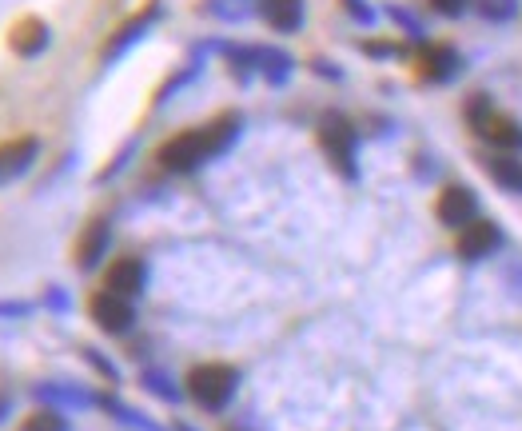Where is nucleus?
<instances>
[{"mask_svg": "<svg viewBox=\"0 0 522 431\" xmlns=\"http://www.w3.org/2000/svg\"><path fill=\"white\" fill-rule=\"evenodd\" d=\"M240 132H244V120H240L236 112H228V116H216V120L204 124V128H192V132L172 136L168 144H160L156 160H160V168H168V172H196L200 164L224 156V152L240 140Z\"/></svg>", "mask_w": 522, "mask_h": 431, "instance_id": "f257e3e1", "label": "nucleus"}, {"mask_svg": "<svg viewBox=\"0 0 522 431\" xmlns=\"http://www.w3.org/2000/svg\"><path fill=\"white\" fill-rule=\"evenodd\" d=\"M224 60L232 64L236 80H248L252 72H263L267 84H287L291 72H295V60L283 52V48H267V44H220Z\"/></svg>", "mask_w": 522, "mask_h": 431, "instance_id": "f03ea898", "label": "nucleus"}, {"mask_svg": "<svg viewBox=\"0 0 522 431\" xmlns=\"http://www.w3.org/2000/svg\"><path fill=\"white\" fill-rule=\"evenodd\" d=\"M467 124H471L483 140H491L495 148H503V152H522V124L515 116L499 112L487 96H471V100H467Z\"/></svg>", "mask_w": 522, "mask_h": 431, "instance_id": "7ed1b4c3", "label": "nucleus"}, {"mask_svg": "<svg viewBox=\"0 0 522 431\" xmlns=\"http://www.w3.org/2000/svg\"><path fill=\"white\" fill-rule=\"evenodd\" d=\"M236 384H240V372L228 368V364H200L192 368L188 376V396L204 408V412H220L228 408V400L236 396Z\"/></svg>", "mask_w": 522, "mask_h": 431, "instance_id": "20e7f679", "label": "nucleus"}, {"mask_svg": "<svg viewBox=\"0 0 522 431\" xmlns=\"http://www.w3.org/2000/svg\"><path fill=\"white\" fill-rule=\"evenodd\" d=\"M319 148L327 152V160H331L347 180L359 176V136H355V128H351L343 116L327 112V116L319 120Z\"/></svg>", "mask_w": 522, "mask_h": 431, "instance_id": "39448f33", "label": "nucleus"}, {"mask_svg": "<svg viewBox=\"0 0 522 431\" xmlns=\"http://www.w3.org/2000/svg\"><path fill=\"white\" fill-rule=\"evenodd\" d=\"M160 16H164V4H160V0H152V4H144L136 16H128V20L108 36V44H104V52H100V64L108 68V64H116L120 56H128V52L160 24Z\"/></svg>", "mask_w": 522, "mask_h": 431, "instance_id": "423d86ee", "label": "nucleus"}, {"mask_svg": "<svg viewBox=\"0 0 522 431\" xmlns=\"http://www.w3.org/2000/svg\"><path fill=\"white\" fill-rule=\"evenodd\" d=\"M435 216H439L447 228H467V224H475V216H479V196H475L467 184H451V188L439 192Z\"/></svg>", "mask_w": 522, "mask_h": 431, "instance_id": "0eeeda50", "label": "nucleus"}, {"mask_svg": "<svg viewBox=\"0 0 522 431\" xmlns=\"http://www.w3.org/2000/svg\"><path fill=\"white\" fill-rule=\"evenodd\" d=\"M88 312H92V320L104 328V332H128L132 324H136V308H132V300H124V296H116V292H96L92 300H88Z\"/></svg>", "mask_w": 522, "mask_h": 431, "instance_id": "6e6552de", "label": "nucleus"}, {"mask_svg": "<svg viewBox=\"0 0 522 431\" xmlns=\"http://www.w3.org/2000/svg\"><path fill=\"white\" fill-rule=\"evenodd\" d=\"M48 44H52V28H48L40 16H20V20L8 28V48H12L16 56H24V60L40 56Z\"/></svg>", "mask_w": 522, "mask_h": 431, "instance_id": "1a4fd4ad", "label": "nucleus"}, {"mask_svg": "<svg viewBox=\"0 0 522 431\" xmlns=\"http://www.w3.org/2000/svg\"><path fill=\"white\" fill-rule=\"evenodd\" d=\"M36 156H40V140H36V136L4 140V144H0V188L12 184V180H20V176L32 168Z\"/></svg>", "mask_w": 522, "mask_h": 431, "instance_id": "9d476101", "label": "nucleus"}, {"mask_svg": "<svg viewBox=\"0 0 522 431\" xmlns=\"http://www.w3.org/2000/svg\"><path fill=\"white\" fill-rule=\"evenodd\" d=\"M419 72L431 80V84H447L463 72V56L451 48V44H431L423 48V60H419Z\"/></svg>", "mask_w": 522, "mask_h": 431, "instance_id": "9b49d317", "label": "nucleus"}, {"mask_svg": "<svg viewBox=\"0 0 522 431\" xmlns=\"http://www.w3.org/2000/svg\"><path fill=\"white\" fill-rule=\"evenodd\" d=\"M499 240H503V232L491 220H475V224H467L459 232V256L463 260H483V256H491L499 248Z\"/></svg>", "mask_w": 522, "mask_h": 431, "instance_id": "f8f14e48", "label": "nucleus"}, {"mask_svg": "<svg viewBox=\"0 0 522 431\" xmlns=\"http://www.w3.org/2000/svg\"><path fill=\"white\" fill-rule=\"evenodd\" d=\"M144 280H148L144 264H140V260H132V256H124V260H116V264L108 268L104 288H108V292H116V296H124V300H136V296L144 292Z\"/></svg>", "mask_w": 522, "mask_h": 431, "instance_id": "ddd939ff", "label": "nucleus"}, {"mask_svg": "<svg viewBox=\"0 0 522 431\" xmlns=\"http://www.w3.org/2000/svg\"><path fill=\"white\" fill-rule=\"evenodd\" d=\"M108 240H112L108 220H92V224L80 232V240H76V264H80V268H96L100 256H104V248H108Z\"/></svg>", "mask_w": 522, "mask_h": 431, "instance_id": "4468645a", "label": "nucleus"}, {"mask_svg": "<svg viewBox=\"0 0 522 431\" xmlns=\"http://www.w3.org/2000/svg\"><path fill=\"white\" fill-rule=\"evenodd\" d=\"M263 20L275 32H299L303 28V0H263Z\"/></svg>", "mask_w": 522, "mask_h": 431, "instance_id": "2eb2a0df", "label": "nucleus"}, {"mask_svg": "<svg viewBox=\"0 0 522 431\" xmlns=\"http://www.w3.org/2000/svg\"><path fill=\"white\" fill-rule=\"evenodd\" d=\"M487 176H491L503 192H515V196H522V160H515L511 152L487 156Z\"/></svg>", "mask_w": 522, "mask_h": 431, "instance_id": "dca6fc26", "label": "nucleus"}, {"mask_svg": "<svg viewBox=\"0 0 522 431\" xmlns=\"http://www.w3.org/2000/svg\"><path fill=\"white\" fill-rule=\"evenodd\" d=\"M200 68H204V52H196V56H192V64H188V68H180V72H176V76H172V80H168V84L156 92V108H160V104H168V100H172L180 88H188V84L200 76Z\"/></svg>", "mask_w": 522, "mask_h": 431, "instance_id": "f3484780", "label": "nucleus"}, {"mask_svg": "<svg viewBox=\"0 0 522 431\" xmlns=\"http://www.w3.org/2000/svg\"><path fill=\"white\" fill-rule=\"evenodd\" d=\"M475 8H479L483 20H495V24L519 16V0H475Z\"/></svg>", "mask_w": 522, "mask_h": 431, "instance_id": "a211bd4d", "label": "nucleus"}, {"mask_svg": "<svg viewBox=\"0 0 522 431\" xmlns=\"http://www.w3.org/2000/svg\"><path fill=\"white\" fill-rule=\"evenodd\" d=\"M20 431H68V424H64V416H56V412H36V416L24 420Z\"/></svg>", "mask_w": 522, "mask_h": 431, "instance_id": "6ab92c4d", "label": "nucleus"}, {"mask_svg": "<svg viewBox=\"0 0 522 431\" xmlns=\"http://www.w3.org/2000/svg\"><path fill=\"white\" fill-rule=\"evenodd\" d=\"M339 4L347 8V16H351L355 24H375V20H379V12H375L367 0H339Z\"/></svg>", "mask_w": 522, "mask_h": 431, "instance_id": "aec40b11", "label": "nucleus"}, {"mask_svg": "<svg viewBox=\"0 0 522 431\" xmlns=\"http://www.w3.org/2000/svg\"><path fill=\"white\" fill-rule=\"evenodd\" d=\"M467 4H471V0H431V8H435V12H443V16H463V12H467Z\"/></svg>", "mask_w": 522, "mask_h": 431, "instance_id": "412c9836", "label": "nucleus"}, {"mask_svg": "<svg viewBox=\"0 0 522 431\" xmlns=\"http://www.w3.org/2000/svg\"><path fill=\"white\" fill-rule=\"evenodd\" d=\"M391 16H395V20H399V24H403V28H407V32H415V36H419V32H423V24H419V20H415V16H411V12H403V8H391Z\"/></svg>", "mask_w": 522, "mask_h": 431, "instance_id": "4be33fe9", "label": "nucleus"}, {"mask_svg": "<svg viewBox=\"0 0 522 431\" xmlns=\"http://www.w3.org/2000/svg\"><path fill=\"white\" fill-rule=\"evenodd\" d=\"M363 52H367V56H379V60H383V56H391L395 48H391V44H375V40H363Z\"/></svg>", "mask_w": 522, "mask_h": 431, "instance_id": "5701e85b", "label": "nucleus"}, {"mask_svg": "<svg viewBox=\"0 0 522 431\" xmlns=\"http://www.w3.org/2000/svg\"><path fill=\"white\" fill-rule=\"evenodd\" d=\"M315 68H319V76H327V80H343V68H339V64H327V60H315Z\"/></svg>", "mask_w": 522, "mask_h": 431, "instance_id": "b1692460", "label": "nucleus"}, {"mask_svg": "<svg viewBox=\"0 0 522 431\" xmlns=\"http://www.w3.org/2000/svg\"><path fill=\"white\" fill-rule=\"evenodd\" d=\"M28 304H0V316H24Z\"/></svg>", "mask_w": 522, "mask_h": 431, "instance_id": "393cba45", "label": "nucleus"}, {"mask_svg": "<svg viewBox=\"0 0 522 431\" xmlns=\"http://www.w3.org/2000/svg\"><path fill=\"white\" fill-rule=\"evenodd\" d=\"M4 416H8V400L0 396V420H4Z\"/></svg>", "mask_w": 522, "mask_h": 431, "instance_id": "a878e982", "label": "nucleus"}]
</instances>
